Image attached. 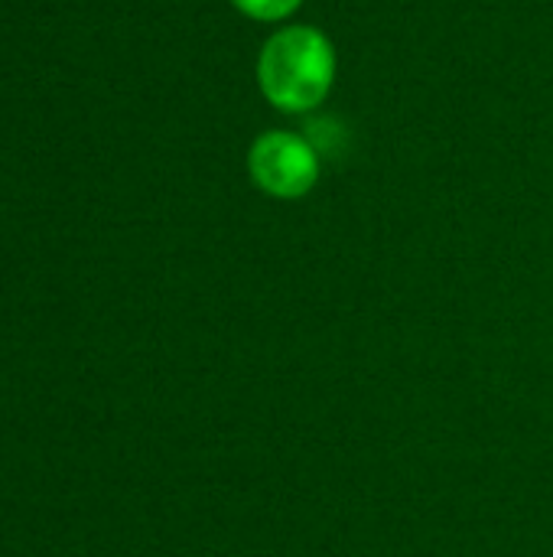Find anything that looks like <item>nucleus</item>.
I'll use <instances>...</instances> for the list:
<instances>
[{"label":"nucleus","instance_id":"f257e3e1","mask_svg":"<svg viewBox=\"0 0 553 557\" xmlns=\"http://www.w3.org/2000/svg\"><path fill=\"white\" fill-rule=\"evenodd\" d=\"M336 49L329 36L306 23L280 26L257 55V85L284 114H306L336 85Z\"/></svg>","mask_w":553,"mask_h":557},{"label":"nucleus","instance_id":"f03ea898","mask_svg":"<svg viewBox=\"0 0 553 557\" xmlns=\"http://www.w3.org/2000/svg\"><path fill=\"white\" fill-rule=\"evenodd\" d=\"M248 173L274 199H303L319 183V150L303 134L264 131L248 150Z\"/></svg>","mask_w":553,"mask_h":557},{"label":"nucleus","instance_id":"7ed1b4c3","mask_svg":"<svg viewBox=\"0 0 553 557\" xmlns=\"http://www.w3.org/2000/svg\"><path fill=\"white\" fill-rule=\"evenodd\" d=\"M244 16L261 20V23H280L300 10L303 0H231Z\"/></svg>","mask_w":553,"mask_h":557}]
</instances>
